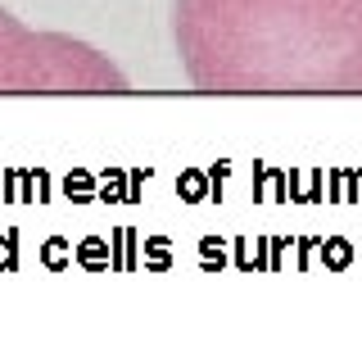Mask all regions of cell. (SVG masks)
<instances>
[{
	"instance_id": "1",
	"label": "cell",
	"mask_w": 362,
	"mask_h": 349,
	"mask_svg": "<svg viewBox=\"0 0 362 349\" xmlns=\"http://www.w3.org/2000/svg\"><path fill=\"white\" fill-rule=\"evenodd\" d=\"M199 96H362V0H177Z\"/></svg>"
},
{
	"instance_id": "2",
	"label": "cell",
	"mask_w": 362,
	"mask_h": 349,
	"mask_svg": "<svg viewBox=\"0 0 362 349\" xmlns=\"http://www.w3.org/2000/svg\"><path fill=\"white\" fill-rule=\"evenodd\" d=\"M0 96H132V82L95 46L0 9Z\"/></svg>"
}]
</instances>
